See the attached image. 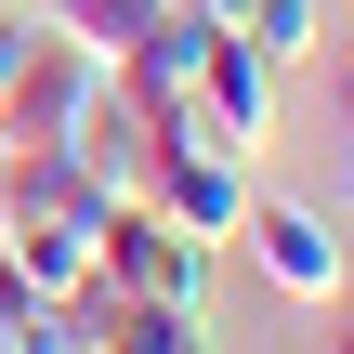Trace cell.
<instances>
[{
	"instance_id": "cell-1",
	"label": "cell",
	"mask_w": 354,
	"mask_h": 354,
	"mask_svg": "<svg viewBox=\"0 0 354 354\" xmlns=\"http://www.w3.org/2000/svg\"><path fill=\"white\" fill-rule=\"evenodd\" d=\"M210 263H223V250L184 236L158 197H118L105 236H92V289H105V302H184V315H197V302H210Z\"/></svg>"
},
{
	"instance_id": "cell-7",
	"label": "cell",
	"mask_w": 354,
	"mask_h": 354,
	"mask_svg": "<svg viewBox=\"0 0 354 354\" xmlns=\"http://www.w3.org/2000/svg\"><path fill=\"white\" fill-rule=\"evenodd\" d=\"M158 13H171V0H53V39H79V53H105V66H118Z\"/></svg>"
},
{
	"instance_id": "cell-13",
	"label": "cell",
	"mask_w": 354,
	"mask_h": 354,
	"mask_svg": "<svg viewBox=\"0 0 354 354\" xmlns=\"http://www.w3.org/2000/svg\"><path fill=\"white\" fill-rule=\"evenodd\" d=\"M342 354H354V342H342Z\"/></svg>"
},
{
	"instance_id": "cell-10",
	"label": "cell",
	"mask_w": 354,
	"mask_h": 354,
	"mask_svg": "<svg viewBox=\"0 0 354 354\" xmlns=\"http://www.w3.org/2000/svg\"><path fill=\"white\" fill-rule=\"evenodd\" d=\"M26 53H39V26H26V13H0V92L26 79Z\"/></svg>"
},
{
	"instance_id": "cell-5",
	"label": "cell",
	"mask_w": 354,
	"mask_h": 354,
	"mask_svg": "<svg viewBox=\"0 0 354 354\" xmlns=\"http://www.w3.org/2000/svg\"><path fill=\"white\" fill-rule=\"evenodd\" d=\"M236 250H250L289 302H342V223H328V210H302V197H250Z\"/></svg>"
},
{
	"instance_id": "cell-2",
	"label": "cell",
	"mask_w": 354,
	"mask_h": 354,
	"mask_svg": "<svg viewBox=\"0 0 354 354\" xmlns=\"http://www.w3.org/2000/svg\"><path fill=\"white\" fill-rule=\"evenodd\" d=\"M105 105H118V66L39 26V53H26V79L0 92V158H66V145H79V131H92Z\"/></svg>"
},
{
	"instance_id": "cell-6",
	"label": "cell",
	"mask_w": 354,
	"mask_h": 354,
	"mask_svg": "<svg viewBox=\"0 0 354 354\" xmlns=\"http://www.w3.org/2000/svg\"><path fill=\"white\" fill-rule=\"evenodd\" d=\"M92 236H105V223L0 210V276H13V289H92Z\"/></svg>"
},
{
	"instance_id": "cell-11",
	"label": "cell",
	"mask_w": 354,
	"mask_h": 354,
	"mask_svg": "<svg viewBox=\"0 0 354 354\" xmlns=\"http://www.w3.org/2000/svg\"><path fill=\"white\" fill-rule=\"evenodd\" d=\"M342 118H354V39H342Z\"/></svg>"
},
{
	"instance_id": "cell-12",
	"label": "cell",
	"mask_w": 354,
	"mask_h": 354,
	"mask_svg": "<svg viewBox=\"0 0 354 354\" xmlns=\"http://www.w3.org/2000/svg\"><path fill=\"white\" fill-rule=\"evenodd\" d=\"M342 210H354V184H342Z\"/></svg>"
},
{
	"instance_id": "cell-8",
	"label": "cell",
	"mask_w": 354,
	"mask_h": 354,
	"mask_svg": "<svg viewBox=\"0 0 354 354\" xmlns=\"http://www.w3.org/2000/svg\"><path fill=\"white\" fill-rule=\"evenodd\" d=\"M105 354H210V328H197L184 302H118V315H105Z\"/></svg>"
},
{
	"instance_id": "cell-3",
	"label": "cell",
	"mask_w": 354,
	"mask_h": 354,
	"mask_svg": "<svg viewBox=\"0 0 354 354\" xmlns=\"http://www.w3.org/2000/svg\"><path fill=\"white\" fill-rule=\"evenodd\" d=\"M276 79H289V66H263L250 39H210V66H197V105H184V118H145V131H184V145L263 158V145H276Z\"/></svg>"
},
{
	"instance_id": "cell-9",
	"label": "cell",
	"mask_w": 354,
	"mask_h": 354,
	"mask_svg": "<svg viewBox=\"0 0 354 354\" xmlns=\"http://www.w3.org/2000/svg\"><path fill=\"white\" fill-rule=\"evenodd\" d=\"M236 39H250L263 66H302V53L328 39V26H315V0H250V26H236Z\"/></svg>"
},
{
	"instance_id": "cell-4",
	"label": "cell",
	"mask_w": 354,
	"mask_h": 354,
	"mask_svg": "<svg viewBox=\"0 0 354 354\" xmlns=\"http://www.w3.org/2000/svg\"><path fill=\"white\" fill-rule=\"evenodd\" d=\"M145 145H158V158H145V197H158L184 236H210V250H223V236L250 223V197H263V184H250V158H223V145H184V131H145Z\"/></svg>"
}]
</instances>
